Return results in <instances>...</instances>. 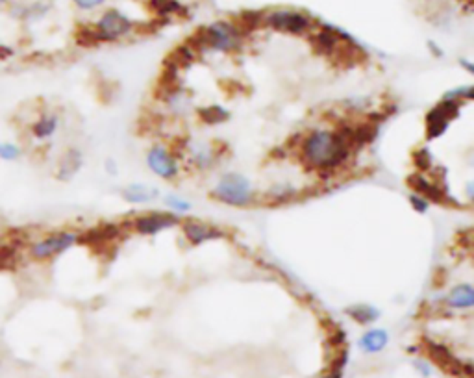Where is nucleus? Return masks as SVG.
Returning <instances> with one entry per match:
<instances>
[{"label":"nucleus","instance_id":"33","mask_svg":"<svg viewBox=\"0 0 474 378\" xmlns=\"http://www.w3.org/2000/svg\"><path fill=\"white\" fill-rule=\"evenodd\" d=\"M459 65H461L464 69H467V73H469V75H474V65H473V61H471V59L461 58V59H459Z\"/></svg>","mask_w":474,"mask_h":378},{"label":"nucleus","instance_id":"27","mask_svg":"<svg viewBox=\"0 0 474 378\" xmlns=\"http://www.w3.org/2000/svg\"><path fill=\"white\" fill-rule=\"evenodd\" d=\"M165 206H167L173 213H176V215L189 212V210L193 208V204H191L189 201H185L184 197H178V195H167V197H165Z\"/></svg>","mask_w":474,"mask_h":378},{"label":"nucleus","instance_id":"10","mask_svg":"<svg viewBox=\"0 0 474 378\" xmlns=\"http://www.w3.org/2000/svg\"><path fill=\"white\" fill-rule=\"evenodd\" d=\"M180 228H182V234L191 245H202V243H208V241H217L227 238V232L215 224L202 223V221H196V219H184L180 221Z\"/></svg>","mask_w":474,"mask_h":378},{"label":"nucleus","instance_id":"2","mask_svg":"<svg viewBox=\"0 0 474 378\" xmlns=\"http://www.w3.org/2000/svg\"><path fill=\"white\" fill-rule=\"evenodd\" d=\"M247 34L243 32L237 22L215 21L201 28L195 38L189 39V45L196 52L213 50V52H236L241 48L243 39Z\"/></svg>","mask_w":474,"mask_h":378},{"label":"nucleus","instance_id":"21","mask_svg":"<svg viewBox=\"0 0 474 378\" xmlns=\"http://www.w3.org/2000/svg\"><path fill=\"white\" fill-rule=\"evenodd\" d=\"M148 6L161 19H167V17L184 11V6L180 4L178 0H148Z\"/></svg>","mask_w":474,"mask_h":378},{"label":"nucleus","instance_id":"25","mask_svg":"<svg viewBox=\"0 0 474 378\" xmlns=\"http://www.w3.org/2000/svg\"><path fill=\"white\" fill-rule=\"evenodd\" d=\"M413 161H415V167L419 169L417 173H424V175H426L428 170L433 169L432 154H430V150L424 149V147L413 152Z\"/></svg>","mask_w":474,"mask_h":378},{"label":"nucleus","instance_id":"32","mask_svg":"<svg viewBox=\"0 0 474 378\" xmlns=\"http://www.w3.org/2000/svg\"><path fill=\"white\" fill-rule=\"evenodd\" d=\"M106 170H108V175H111V176H115L117 173H119V169H117L115 160H108V161H106Z\"/></svg>","mask_w":474,"mask_h":378},{"label":"nucleus","instance_id":"12","mask_svg":"<svg viewBox=\"0 0 474 378\" xmlns=\"http://www.w3.org/2000/svg\"><path fill=\"white\" fill-rule=\"evenodd\" d=\"M408 186L413 193H419L430 204H445L447 203V193L439 186V182L428 178L424 173H413L408 176Z\"/></svg>","mask_w":474,"mask_h":378},{"label":"nucleus","instance_id":"11","mask_svg":"<svg viewBox=\"0 0 474 378\" xmlns=\"http://www.w3.org/2000/svg\"><path fill=\"white\" fill-rule=\"evenodd\" d=\"M311 41H313L317 52L324 54V56H336V54L341 52L343 48H347V43H350L352 39L339 32L338 28L322 27L321 30L313 34Z\"/></svg>","mask_w":474,"mask_h":378},{"label":"nucleus","instance_id":"9","mask_svg":"<svg viewBox=\"0 0 474 378\" xmlns=\"http://www.w3.org/2000/svg\"><path fill=\"white\" fill-rule=\"evenodd\" d=\"M180 215L173 212H154L143 213V215H137L136 219H132V228L134 232H137L139 235H156L164 230L174 228L180 224Z\"/></svg>","mask_w":474,"mask_h":378},{"label":"nucleus","instance_id":"20","mask_svg":"<svg viewBox=\"0 0 474 378\" xmlns=\"http://www.w3.org/2000/svg\"><path fill=\"white\" fill-rule=\"evenodd\" d=\"M426 349H428V352H430V356L433 358V362H438L441 368L452 369L454 365H458L456 358H454L447 347L441 345V343H436V341H426Z\"/></svg>","mask_w":474,"mask_h":378},{"label":"nucleus","instance_id":"22","mask_svg":"<svg viewBox=\"0 0 474 378\" xmlns=\"http://www.w3.org/2000/svg\"><path fill=\"white\" fill-rule=\"evenodd\" d=\"M19 261V247L13 243H0V271L15 269Z\"/></svg>","mask_w":474,"mask_h":378},{"label":"nucleus","instance_id":"31","mask_svg":"<svg viewBox=\"0 0 474 378\" xmlns=\"http://www.w3.org/2000/svg\"><path fill=\"white\" fill-rule=\"evenodd\" d=\"M345 363H347V358H343L341 362H339L338 365H336V369H333L332 373L326 375V377H324V378H343V368H345Z\"/></svg>","mask_w":474,"mask_h":378},{"label":"nucleus","instance_id":"3","mask_svg":"<svg viewBox=\"0 0 474 378\" xmlns=\"http://www.w3.org/2000/svg\"><path fill=\"white\" fill-rule=\"evenodd\" d=\"M82 234L74 232V230H56V232H48V234L36 238L28 243L27 254L34 261H50L56 260L58 256L65 254L71 251L74 245H78Z\"/></svg>","mask_w":474,"mask_h":378},{"label":"nucleus","instance_id":"6","mask_svg":"<svg viewBox=\"0 0 474 378\" xmlns=\"http://www.w3.org/2000/svg\"><path fill=\"white\" fill-rule=\"evenodd\" d=\"M264 27L276 30V32L289 34V36H302V34L310 32L313 27V19L302 11L273 10L264 13Z\"/></svg>","mask_w":474,"mask_h":378},{"label":"nucleus","instance_id":"24","mask_svg":"<svg viewBox=\"0 0 474 378\" xmlns=\"http://www.w3.org/2000/svg\"><path fill=\"white\" fill-rule=\"evenodd\" d=\"M296 189L289 184H282V186H274L269 191V201L273 203H285V201H291V198L296 197Z\"/></svg>","mask_w":474,"mask_h":378},{"label":"nucleus","instance_id":"15","mask_svg":"<svg viewBox=\"0 0 474 378\" xmlns=\"http://www.w3.org/2000/svg\"><path fill=\"white\" fill-rule=\"evenodd\" d=\"M443 306H447L448 310L454 312H464V310H471L474 306V289L469 282L458 284L443 297Z\"/></svg>","mask_w":474,"mask_h":378},{"label":"nucleus","instance_id":"17","mask_svg":"<svg viewBox=\"0 0 474 378\" xmlns=\"http://www.w3.org/2000/svg\"><path fill=\"white\" fill-rule=\"evenodd\" d=\"M84 166V154L80 149H67L64 156L58 161V170H56V178L62 182L73 180L74 176L78 175L80 169Z\"/></svg>","mask_w":474,"mask_h":378},{"label":"nucleus","instance_id":"23","mask_svg":"<svg viewBox=\"0 0 474 378\" xmlns=\"http://www.w3.org/2000/svg\"><path fill=\"white\" fill-rule=\"evenodd\" d=\"M196 113H199V117H201L202 123L206 124H221L230 119V113H228L222 106L201 108Z\"/></svg>","mask_w":474,"mask_h":378},{"label":"nucleus","instance_id":"36","mask_svg":"<svg viewBox=\"0 0 474 378\" xmlns=\"http://www.w3.org/2000/svg\"><path fill=\"white\" fill-rule=\"evenodd\" d=\"M6 6H10V0H0V10L6 8Z\"/></svg>","mask_w":474,"mask_h":378},{"label":"nucleus","instance_id":"1","mask_svg":"<svg viewBox=\"0 0 474 378\" xmlns=\"http://www.w3.org/2000/svg\"><path fill=\"white\" fill-rule=\"evenodd\" d=\"M354 154L356 147L350 139L348 123L339 124L333 130L324 128L311 130L299 145V158L302 166L315 170L321 176L336 175L341 167L347 166Z\"/></svg>","mask_w":474,"mask_h":378},{"label":"nucleus","instance_id":"29","mask_svg":"<svg viewBox=\"0 0 474 378\" xmlns=\"http://www.w3.org/2000/svg\"><path fill=\"white\" fill-rule=\"evenodd\" d=\"M408 201H410L411 208L415 210L417 213H421V215H424V213L428 212V208H430V203H428L426 198L421 197L419 193H410V197H408Z\"/></svg>","mask_w":474,"mask_h":378},{"label":"nucleus","instance_id":"13","mask_svg":"<svg viewBox=\"0 0 474 378\" xmlns=\"http://www.w3.org/2000/svg\"><path fill=\"white\" fill-rule=\"evenodd\" d=\"M59 115L56 112H41L34 119V123L30 124V136L37 141H48V139H52L59 130Z\"/></svg>","mask_w":474,"mask_h":378},{"label":"nucleus","instance_id":"14","mask_svg":"<svg viewBox=\"0 0 474 378\" xmlns=\"http://www.w3.org/2000/svg\"><path fill=\"white\" fill-rule=\"evenodd\" d=\"M187 156H189V163L199 170H208L215 166L219 160V150L215 147L204 141H196L191 143L187 149Z\"/></svg>","mask_w":474,"mask_h":378},{"label":"nucleus","instance_id":"34","mask_svg":"<svg viewBox=\"0 0 474 378\" xmlns=\"http://www.w3.org/2000/svg\"><path fill=\"white\" fill-rule=\"evenodd\" d=\"M415 368L421 369L422 377H428L430 375V365L426 362H415Z\"/></svg>","mask_w":474,"mask_h":378},{"label":"nucleus","instance_id":"4","mask_svg":"<svg viewBox=\"0 0 474 378\" xmlns=\"http://www.w3.org/2000/svg\"><path fill=\"white\" fill-rule=\"evenodd\" d=\"M211 198L232 208H247L254 203L252 182L241 173H224L211 189Z\"/></svg>","mask_w":474,"mask_h":378},{"label":"nucleus","instance_id":"35","mask_svg":"<svg viewBox=\"0 0 474 378\" xmlns=\"http://www.w3.org/2000/svg\"><path fill=\"white\" fill-rule=\"evenodd\" d=\"M467 197L473 198V182H469V186H467Z\"/></svg>","mask_w":474,"mask_h":378},{"label":"nucleus","instance_id":"8","mask_svg":"<svg viewBox=\"0 0 474 378\" xmlns=\"http://www.w3.org/2000/svg\"><path fill=\"white\" fill-rule=\"evenodd\" d=\"M147 167L161 180H176L180 175V161L174 152H171L165 145H154L147 152Z\"/></svg>","mask_w":474,"mask_h":378},{"label":"nucleus","instance_id":"28","mask_svg":"<svg viewBox=\"0 0 474 378\" xmlns=\"http://www.w3.org/2000/svg\"><path fill=\"white\" fill-rule=\"evenodd\" d=\"M474 96V87L473 85H461V87H454V89L447 91L443 99H448V101H458L464 104L465 101H471Z\"/></svg>","mask_w":474,"mask_h":378},{"label":"nucleus","instance_id":"30","mask_svg":"<svg viewBox=\"0 0 474 378\" xmlns=\"http://www.w3.org/2000/svg\"><path fill=\"white\" fill-rule=\"evenodd\" d=\"M73 2L78 10L91 11V10H96V8H101L106 0H73Z\"/></svg>","mask_w":474,"mask_h":378},{"label":"nucleus","instance_id":"7","mask_svg":"<svg viewBox=\"0 0 474 378\" xmlns=\"http://www.w3.org/2000/svg\"><path fill=\"white\" fill-rule=\"evenodd\" d=\"M459 108H461V102L441 99V102L436 104V106L426 113L428 141H433V139L441 138L443 133L447 132L450 123L459 115Z\"/></svg>","mask_w":474,"mask_h":378},{"label":"nucleus","instance_id":"18","mask_svg":"<svg viewBox=\"0 0 474 378\" xmlns=\"http://www.w3.org/2000/svg\"><path fill=\"white\" fill-rule=\"evenodd\" d=\"M389 343V334L384 328H371L359 337L358 347L359 351L365 352V354H378L387 347Z\"/></svg>","mask_w":474,"mask_h":378},{"label":"nucleus","instance_id":"26","mask_svg":"<svg viewBox=\"0 0 474 378\" xmlns=\"http://www.w3.org/2000/svg\"><path fill=\"white\" fill-rule=\"evenodd\" d=\"M22 156V149L13 141H0V160L2 161H17Z\"/></svg>","mask_w":474,"mask_h":378},{"label":"nucleus","instance_id":"19","mask_svg":"<svg viewBox=\"0 0 474 378\" xmlns=\"http://www.w3.org/2000/svg\"><path fill=\"white\" fill-rule=\"evenodd\" d=\"M345 314H347L352 321H356L358 325L369 326V325H374V323L380 319L382 312H380L376 306H373V304L358 303V304H350V306H347V308H345Z\"/></svg>","mask_w":474,"mask_h":378},{"label":"nucleus","instance_id":"5","mask_svg":"<svg viewBox=\"0 0 474 378\" xmlns=\"http://www.w3.org/2000/svg\"><path fill=\"white\" fill-rule=\"evenodd\" d=\"M91 28H93L96 45H101V43H113L127 38L134 30V22L122 11L106 10L101 19L95 24H91Z\"/></svg>","mask_w":474,"mask_h":378},{"label":"nucleus","instance_id":"16","mask_svg":"<svg viewBox=\"0 0 474 378\" xmlns=\"http://www.w3.org/2000/svg\"><path fill=\"white\" fill-rule=\"evenodd\" d=\"M121 197L124 198L128 204L141 206V204L154 203L156 198H159V189L156 186H150V184L134 182V184H128V186L122 187Z\"/></svg>","mask_w":474,"mask_h":378}]
</instances>
